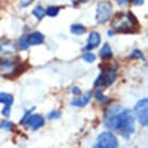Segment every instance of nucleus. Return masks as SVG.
Here are the masks:
<instances>
[{
    "label": "nucleus",
    "mask_w": 148,
    "mask_h": 148,
    "mask_svg": "<svg viewBox=\"0 0 148 148\" xmlns=\"http://www.w3.org/2000/svg\"><path fill=\"white\" fill-rule=\"evenodd\" d=\"M90 98H91V94L90 92H86L81 98L73 99L72 101V105H74V106H84L86 104H88V102L90 101Z\"/></svg>",
    "instance_id": "obj_11"
},
{
    "label": "nucleus",
    "mask_w": 148,
    "mask_h": 148,
    "mask_svg": "<svg viewBox=\"0 0 148 148\" xmlns=\"http://www.w3.org/2000/svg\"><path fill=\"white\" fill-rule=\"evenodd\" d=\"M2 114L5 116V117H8L9 116V113H10V105H5V108L2 109Z\"/></svg>",
    "instance_id": "obj_22"
},
{
    "label": "nucleus",
    "mask_w": 148,
    "mask_h": 148,
    "mask_svg": "<svg viewBox=\"0 0 148 148\" xmlns=\"http://www.w3.org/2000/svg\"><path fill=\"white\" fill-rule=\"evenodd\" d=\"M59 111H52L51 113H49V116H47V118L49 119H57L58 117H59Z\"/></svg>",
    "instance_id": "obj_23"
},
{
    "label": "nucleus",
    "mask_w": 148,
    "mask_h": 148,
    "mask_svg": "<svg viewBox=\"0 0 148 148\" xmlns=\"http://www.w3.org/2000/svg\"><path fill=\"white\" fill-rule=\"evenodd\" d=\"M99 43H101V35L97 31H92V32H90V35L88 37V43L83 47V50H86V51L92 50V49L97 47L99 45Z\"/></svg>",
    "instance_id": "obj_9"
},
{
    "label": "nucleus",
    "mask_w": 148,
    "mask_h": 148,
    "mask_svg": "<svg viewBox=\"0 0 148 148\" xmlns=\"http://www.w3.org/2000/svg\"><path fill=\"white\" fill-rule=\"evenodd\" d=\"M13 127H14V124H13L12 121L3 120V121H1V123H0V128H3V130L9 131V130H12Z\"/></svg>",
    "instance_id": "obj_19"
},
{
    "label": "nucleus",
    "mask_w": 148,
    "mask_h": 148,
    "mask_svg": "<svg viewBox=\"0 0 148 148\" xmlns=\"http://www.w3.org/2000/svg\"><path fill=\"white\" fill-rule=\"evenodd\" d=\"M58 13H59V7H57V6H51V7H49L46 9V14L49 16H52V17L53 16H57Z\"/></svg>",
    "instance_id": "obj_18"
},
{
    "label": "nucleus",
    "mask_w": 148,
    "mask_h": 148,
    "mask_svg": "<svg viewBox=\"0 0 148 148\" xmlns=\"http://www.w3.org/2000/svg\"><path fill=\"white\" fill-rule=\"evenodd\" d=\"M74 5H77V3H81V2H87L88 0H71Z\"/></svg>",
    "instance_id": "obj_28"
},
{
    "label": "nucleus",
    "mask_w": 148,
    "mask_h": 148,
    "mask_svg": "<svg viewBox=\"0 0 148 148\" xmlns=\"http://www.w3.org/2000/svg\"><path fill=\"white\" fill-rule=\"evenodd\" d=\"M71 32L74 35H82L86 32V28L82 24H73L71 27Z\"/></svg>",
    "instance_id": "obj_16"
},
{
    "label": "nucleus",
    "mask_w": 148,
    "mask_h": 148,
    "mask_svg": "<svg viewBox=\"0 0 148 148\" xmlns=\"http://www.w3.org/2000/svg\"><path fill=\"white\" fill-rule=\"evenodd\" d=\"M132 1H133V3L136 5V6H140V5L143 3V0H132Z\"/></svg>",
    "instance_id": "obj_27"
},
{
    "label": "nucleus",
    "mask_w": 148,
    "mask_h": 148,
    "mask_svg": "<svg viewBox=\"0 0 148 148\" xmlns=\"http://www.w3.org/2000/svg\"><path fill=\"white\" fill-rule=\"evenodd\" d=\"M92 148H98V147H97V146H94V147H92Z\"/></svg>",
    "instance_id": "obj_29"
},
{
    "label": "nucleus",
    "mask_w": 148,
    "mask_h": 148,
    "mask_svg": "<svg viewBox=\"0 0 148 148\" xmlns=\"http://www.w3.org/2000/svg\"><path fill=\"white\" fill-rule=\"evenodd\" d=\"M28 38V44L29 45H38V44H42L44 42V36L43 34L38 32V31H35V32H31L30 35L27 36Z\"/></svg>",
    "instance_id": "obj_10"
},
{
    "label": "nucleus",
    "mask_w": 148,
    "mask_h": 148,
    "mask_svg": "<svg viewBox=\"0 0 148 148\" xmlns=\"http://www.w3.org/2000/svg\"><path fill=\"white\" fill-rule=\"evenodd\" d=\"M116 131L125 138H128L134 132V116L130 110H121L117 114Z\"/></svg>",
    "instance_id": "obj_2"
},
{
    "label": "nucleus",
    "mask_w": 148,
    "mask_h": 148,
    "mask_svg": "<svg viewBox=\"0 0 148 148\" xmlns=\"http://www.w3.org/2000/svg\"><path fill=\"white\" fill-rule=\"evenodd\" d=\"M117 1V3L119 5V6H121V7H125V6H127L128 5V0H116Z\"/></svg>",
    "instance_id": "obj_25"
},
{
    "label": "nucleus",
    "mask_w": 148,
    "mask_h": 148,
    "mask_svg": "<svg viewBox=\"0 0 148 148\" xmlns=\"http://www.w3.org/2000/svg\"><path fill=\"white\" fill-rule=\"evenodd\" d=\"M134 112L139 123L142 126H148V98L140 99L134 106Z\"/></svg>",
    "instance_id": "obj_4"
},
{
    "label": "nucleus",
    "mask_w": 148,
    "mask_h": 148,
    "mask_svg": "<svg viewBox=\"0 0 148 148\" xmlns=\"http://www.w3.org/2000/svg\"><path fill=\"white\" fill-rule=\"evenodd\" d=\"M112 3L109 1H101L96 8V21L97 23H105L112 15Z\"/></svg>",
    "instance_id": "obj_3"
},
{
    "label": "nucleus",
    "mask_w": 148,
    "mask_h": 148,
    "mask_svg": "<svg viewBox=\"0 0 148 148\" xmlns=\"http://www.w3.org/2000/svg\"><path fill=\"white\" fill-rule=\"evenodd\" d=\"M72 92H73L74 95H79V94H80V89H79L77 87H73V88H72Z\"/></svg>",
    "instance_id": "obj_26"
},
{
    "label": "nucleus",
    "mask_w": 148,
    "mask_h": 148,
    "mask_svg": "<svg viewBox=\"0 0 148 148\" xmlns=\"http://www.w3.org/2000/svg\"><path fill=\"white\" fill-rule=\"evenodd\" d=\"M112 27L116 31L131 32L133 29L139 28V23L135 16L131 13H118L112 20Z\"/></svg>",
    "instance_id": "obj_1"
},
{
    "label": "nucleus",
    "mask_w": 148,
    "mask_h": 148,
    "mask_svg": "<svg viewBox=\"0 0 148 148\" xmlns=\"http://www.w3.org/2000/svg\"><path fill=\"white\" fill-rule=\"evenodd\" d=\"M95 97H96V99L99 102V103H102V104H104V103H106V102H109V97H106V96H104L103 94H102V91L101 90H96V92H95Z\"/></svg>",
    "instance_id": "obj_17"
},
{
    "label": "nucleus",
    "mask_w": 148,
    "mask_h": 148,
    "mask_svg": "<svg viewBox=\"0 0 148 148\" xmlns=\"http://www.w3.org/2000/svg\"><path fill=\"white\" fill-rule=\"evenodd\" d=\"M116 77H117L116 69H112V68L105 69V71H103V73L95 81V87H103V86L109 87L114 82Z\"/></svg>",
    "instance_id": "obj_6"
},
{
    "label": "nucleus",
    "mask_w": 148,
    "mask_h": 148,
    "mask_svg": "<svg viewBox=\"0 0 148 148\" xmlns=\"http://www.w3.org/2000/svg\"><path fill=\"white\" fill-rule=\"evenodd\" d=\"M96 146L98 148H118V141L112 132L106 131L98 135Z\"/></svg>",
    "instance_id": "obj_5"
},
{
    "label": "nucleus",
    "mask_w": 148,
    "mask_h": 148,
    "mask_svg": "<svg viewBox=\"0 0 148 148\" xmlns=\"http://www.w3.org/2000/svg\"><path fill=\"white\" fill-rule=\"evenodd\" d=\"M99 57L102 59H110V58H112V51H111V47H110L109 44H104L103 45V47L99 51Z\"/></svg>",
    "instance_id": "obj_13"
},
{
    "label": "nucleus",
    "mask_w": 148,
    "mask_h": 148,
    "mask_svg": "<svg viewBox=\"0 0 148 148\" xmlns=\"http://www.w3.org/2000/svg\"><path fill=\"white\" fill-rule=\"evenodd\" d=\"M24 124H27L28 127H30L32 131H36L44 125V118L40 114H29Z\"/></svg>",
    "instance_id": "obj_8"
},
{
    "label": "nucleus",
    "mask_w": 148,
    "mask_h": 148,
    "mask_svg": "<svg viewBox=\"0 0 148 148\" xmlns=\"http://www.w3.org/2000/svg\"><path fill=\"white\" fill-rule=\"evenodd\" d=\"M17 68H18L17 65L12 60L5 59V60L0 61V73L2 75H5V76L14 75L17 72Z\"/></svg>",
    "instance_id": "obj_7"
},
{
    "label": "nucleus",
    "mask_w": 148,
    "mask_h": 148,
    "mask_svg": "<svg viewBox=\"0 0 148 148\" xmlns=\"http://www.w3.org/2000/svg\"><path fill=\"white\" fill-rule=\"evenodd\" d=\"M32 14L36 16L37 20H42L46 14V9H44L42 6H36L32 10Z\"/></svg>",
    "instance_id": "obj_15"
},
{
    "label": "nucleus",
    "mask_w": 148,
    "mask_h": 148,
    "mask_svg": "<svg viewBox=\"0 0 148 148\" xmlns=\"http://www.w3.org/2000/svg\"><path fill=\"white\" fill-rule=\"evenodd\" d=\"M28 46H29V44H28V38H27V36H22V37L20 38V49H21V50H27Z\"/></svg>",
    "instance_id": "obj_20"
},
{
    "label": "nucleus",
    "mask_w": 148,
    "mask_h": 148,
    "mask_svg": "<svg viewBox=\"0 0 148 148\" xmlns=\"http://www.w3.org/2000/svg\"><path fill=\"white\" fill-rule=\"evenodd\" d=\"M13 101H14V97L12 94H8V92H0V103L5 104V105H10L13 104Z\"/></svg>",
    "instance_id": "obj_14"
},
{
    "label": "nucleus",
    "mask_w": 148,
    "mask_h": 148,
    "mask_svg": "<svg viewBox=\"0 0 148 148\" xmlns=\"http://www.w3.org/2000/svg\"><path fill=\"white\" fill-rule=\"evenodd\" d=\"M32 1H34V0H21V1H20V5H21L22 7H27V6H29Z\"/></svg>",
    "instance_id": "obj_24"
},
{
    "label": "nucleus",
    "mask_w": 148,
    "mask_h": 148,
    "mask_svg": "<svg viewBox=\"0 0 148 148\" xmlns=\"http://www.w3.org/2000/svg\"><path fill=\"white\" fill-rule=\"evenodd\" d=\"M0 51L2 53H13L15 51V45L10 40H6L0 44Z\"/></svg>",
    "instance_id": "obj_12"
},
{
    "label": "nucleus",
    "mask_w": 148,
    "mask_h": 148,
    "mask_svg": "<svg viewBox=\"0 0 148 148\" xmlns=\"http://www.w3.org/2000/svg\"><path fill=\"white\" fill-rule=\"evenodd\" d=\"M83 60L87 61V62H92L95 60V54L90 53V52H87V53L83 54Z\"/></svg>",
    "instance_id": "obj_21"
}]
</instances>
